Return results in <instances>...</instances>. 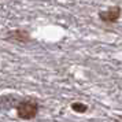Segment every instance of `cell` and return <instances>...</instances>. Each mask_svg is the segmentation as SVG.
<instances>
[{
    "label": "cell",
    "instance_id": "4",
    "mask_svg": "<svg viewBox=\"0 0 122 122\" xmlns=\"http://www.w3.org/2000/svg\"><path fill=\"white\" fill-rule=\"evenodd\" d=\"M19 100L21 99L14 93H7V95L0 96V110L10 111V110H12V108H17Z\"/></svg>",
    "mask_w": 122,
    "mask_h": 122
},
{
    "label": "cell",
    "instance_id": "1",
    "mask_svg": "<svg viewBox=\"0 0 122 122\" xmlns=\"http://www.w3.org/2000/svg\"><path fill=\"white\" fill-rule=\"evenodd\" d=\"M40 111V104L36 99L32 97H26V99H21L17 106V114L21 119L29 121L37 117Z\"/></svg>",
    "mask_w": 122,
    "mask_h": 122
},
{
    "label": "cell",
    "instance_id": "3",
    "mask_svg": "<svg viewBox=\"0 0 122 122\" xmlns=\"http://www.w3.org/2000/svg\"><path fill=\"white\" fill-rule=\"evenodd\" d=\"M121 12H122L121 7H118V6L110 7V8L104 10V11L99 12V19L104 23H114L121 18Z\"/></svg>",
    "mask_w": 122,
    "mask_h": 122
},
{
    "label": "cell",
    "instance_id": "5",
    "mask_svg": "<svg viewBox=\"0 0 122 122\" xmlns=\"http://www.w3.org/2000/svg\"><path fill=\"white\" fill-rule=\"evenodd\" d=\"M71 108H73V111L82 114V112H85V111L88 110V106L84 104V103H81V102H74V103L71 104Z\"/></svg>",
    "mask_w": 122,
    "mask_h": 122
},
{
    "label": "cell",
    "instance_id": "2",
    "mask_svg": "<svg viewBox=\"0 0 122 122\" xmlns=\"http://www.w3.org/2000/svg\"><path fill=\"white\" fill-rule=\"evenodd\" d=\"M4 39L7 41H12V43H17V44H28L32 40V37H30V33L25 29H14V30H10L7 33Z\"/></svg>",
    "mask_w": 122,
    "mask_h": 122
}]
</instances>
